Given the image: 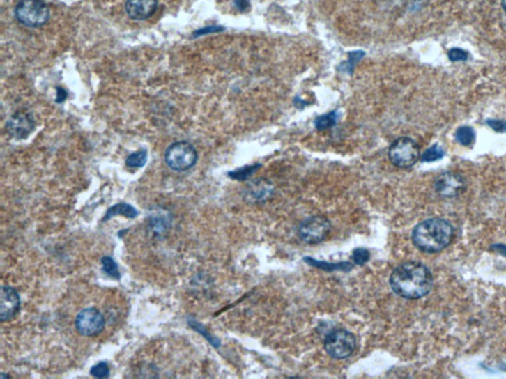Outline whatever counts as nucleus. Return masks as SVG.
Masks as SVG:
<instances>
[{
    "mask_svg": "<svg viewBox=\"0 0 506 379\" xmlns=\"http://www.w3.org/2000/svg\"><path fill=\"white\" fill-rule=\"evenodd\" d=\"M306 261L312 266L320 268V269L325 270V271H335V270H342L344 271L345 269L351 270L352 265L350 263H339V264H328L325 262H319L314 259H309L306 258Z\"/></svg>",
    "mask_w": 506,
    "mask_h": 379,
    "instance_id": "nucleus-19",
    "label": "nucleus"
},
{
    "mask_svg": "<svg viewBox=\"0 0 506 379\" xmlns=\"http://www.w3.org/2000/svg\"><path fill=\"white\" fill-rule=\"evenodd\" d=\"M443 156V148L438 144H434V146H430L429 148L424 151L422 156V161L423 162H434V161L441 160Z\"/></svg>",
    "mask_w": 506,
    "mask_h": 379,
    "instance_id": "nucleus-21",
    "label": "nucleus"
},
{
    "mask_svg": "<svg viewBox=\"0 0 506 379\" xmlns=\"http://www.w3.org/2000/svg\"><path fill=\"white\" fill-rule=\"evenodd\" d=\"M6 129L14 139H26L35 129V120L30 113L19 111L7 121Z\"/></svg>",
    "mask_w": 506,
    "mask_h": 379,
    "instance_id": "nucleus-10",
    "label": "nucleus"
},
{
    "mask_svg": "<svg viewBox=\"0 0 506 379\" xmlns=\"http://www.w3.org/2000/svg\"><path fill=\"white\" fill-rule=\"evenodd\" d=\"M105 319L98 309L93 307L85 308L75 318V327L79 334L85 337H92L102 332Z\"/></svg>",
    "mask_w": 506,
    "mask_h": 379,
    "instance_id": "nucleus-9",
    "label": "nucleus"
},
{
    "mask_svg": "<svg viewBox=\"0 0 506 379\" xmlns=\"http://www.w3.org/2000/svg\"><path fill=\"white\" fill-rule=\"evenodd\" d=\"M148 162V151L145 149L130 154L126 160V165L130 168H141Z\"/></svg>",
    "mask_w": 506,
    "mask_h": 379,
    "instance_id": "nucleus-17",
    "label": "nucleus"
},
{
    "mask_svg": "<svg viewBox=\"0 0 506 379\" xmlns=\"http://www.w3.org/2000/svg\"><path fill=\"white\" fill-rule=\"evenodd\" d=\"M91 373L94 378H108L110 369L106 362H101L91 367Z\"/></svg>",
    "mask_w": 506,
    "mask_h": 379,
    "instance_id": "nucleus-23",
    "label": "nucleus"
},
{
    "mask_svg": "<svg viewBox=\"0 0 506 379\" xmlns=\"http://www.w3.org/2000/svg\"><path fill=\"white\" fill-rule=\"evenodd\" d=\"M493 248L498 249V251H500V253H503V254L506 255V246H505V245H496V246H493Z\"/></svg>",
    "mask_w": 506,
    "mask_h": 379,
    "instance_id": "nucleus-31",
    "label": "nucleus"
},
{
    "mask_svg": "<svg viewBox=\"0 0 506 379\" xmlns=\"http://www.w3.org/2000/svg\"><path fill=\"white\" fill-rule=\"evenodd\" d=\"M392 290L408 300L427 295L434 286V277L422 263L406 262L394 269L390 278Z\"/></svg>",
    "mask_w": 506,
    "mask_h": 379,
    "instance_id": "nucleus-1",
    "label": "nucleus"
},
{
    "mask_svg": "<svg viewBox=\"0 0 506 379\" xmlns=\"http://www.w3.org/2000/svg\"><path fill=\"white\" fill-rule=\"evenodd\" d=\"M67 97L68 94L67 92H66V90L59 87L58 95H56V102H58V103H61V102H63L66 99H67Z\"/></svg>",
    "mask_w": 506,
    "mask_h": 379,
    "instance_id": "nucleus-30",
    "label": "nucleus"
},
{
    "mask_svg": "<svg viewBox=\"0 0 506 379\" xmlns=\"http://www.w3.org/2000/svg\"><path fill=\"white\" fill-rule=\"evenodd\" d=\"M117 215H123V217H129V219H135V217H138V210L134 207H132L131 205H129V203H117V205L109 208L105 217H104L103 222H107L108 219L117 217Z\"/></svg>",
    "mask_w": 506,
    "mask_h": 379,
    "instance_id": "nucleus-13",
    "label": "nucleus"
},
{
    "mask_svg": "<svg viewBox=\"0 0 506 379\" xmlns=\"http://www.w3.org/2000/svg\"><path fill=\"white\" fill-rule=\"evenodd\" d=\"M338 118V113L337 111H332V112L325 114V115L321 116V117L316 118L314 120V127L318 130H326L332 129L337 125Z\"/></svg>",
    "mask_w": 506,
    "mask_h": 379,
    "instance_id": "nucleus-15",
    "label": "nucleus"
},
{
    "mask_svg": "<svg viewBox=\"0 0 506 379\" xmlns=\"http://www.w3.org/2000/svg\"><path fill=\"white\" fill-rule=\"evenodd\" d=\"M389 158L397 167L406 169L420 160V146L410 137H399L390 146Z\"/></svg>",
    "mask_w": 506,
    "mask_h": 379,
    "instance_id": "nucleus-5",
    "label": "nucleus"
},
{
    "mask_svg": "<svg viewBox=\"0 0 506 379\" xmlns=\"http://www.w3.org/2000/svg\"><path fill=\"white\" fill-rule=\"evenodd\" d=\"M435 191L443 198H455L462 195L467 189V182L457 172L441 173L434 182Z\"/></svg>",
    "mask_w": 506,
    "mask_h": 379,
    "instance_id": "nucleus-8",
    "label": "nucleus"
},
{
    "mask_svg": "<svg viewBox=\"0 0 506 379\" xmlns=\"http://www.w3.org/2000/svg\"><path fill=\"white\" fill-rule=\"evenodd\" d=\"M21 300L17 291L11 286H2L0 291V321L13 319L20 310Z\"/></svg>",
    "mask_w": 506,
    "mask_h": 379,
    "instance_id": "nucleus-11",
    "label": "nucleus"
},
{
    "mask_svg": "<svg viewBox=\"0 0 506 379\" xmlns=\"http://www.w3.org/2000/svg\"><path fill=\"white\" fill-rule=\"evenodd\" d=\"M272 194V186L266 181H256L250 185L248 195L255 200H266Z\"/></svg>",
    "mask_w": 506,
    "mask_h": 379,
    "instance_id": "nucleus-14",
    "label": "nucleus"
},
{
    "mask_svg": "<svg viewBox=\"0 0 506 379\" xmlns=\"http://www.w3.org/2000/svg\"><path fill=\"white\" fill-rule=\"evenodd\" d=\"M165 162L174 171H187L196 164L197 151L192 144L187 141H177L165 151Z\"/></svg>",
    "mask_w": 506,
    "mask_h": 379,
    "instance_id": "nucleus-4",
    "label": "nucleus"
},
{
    "mask_svg": "<svg viewBox=\"0 0 506 379\" xmlns=\"http://www.w3.org/2000/svg\"><path fill=\"white\" fill-rule=\"evenodd\" d=\"M259 164L245 166V167L240 168V169L236 170V171L229 172V176L231 179L243 181V180H247L248 177L252 176L253 173L259 170Z\"/></svg>",
    "mask_w": 506,
    "mask_h": 379,
    "instance_id": "nucleus-20",
    "label": "nucleus"
},
{
    "mask_svg": "<svg viewBox=\"0 0 506 379\" xmlns=\"http://www.w3.org/2000/svg\"><path fill=\"white\" fill-rule=\"evenodd\" d=\"M158 0H127L126 12L133 20H146L157 11Z\"/></svg>",
    "mask_w": 506,
    "mask_h": 379,
    "instance_id": "nucleus-12",
    "label": "nucleus"
},
{
    "mask_svg": "<svg viewBox=\"0 0 506 379\" xmlns=\"http://www.w3.org/2000/svg\"><path fill=\"white\" fill-rule=\"evenodd\" d=\"M352 258H353V261L355 264L363 266V265L366 264L369 259H370V253H369V251L366 250V249L358 248L356 249V250H354L353 257Z\"/></svg>",
    "mask_w": 506,
    "mask_h": 379,
    "instance_id": "nucleus-25",
    "label": "nucleus"
},
{
    "mask_svg": "<svg viewBox=\"0 0 506 379\" xmlns=\"http://www.w3.org/2000/svg\"><path fill=\"white\" fill-rule=\"evenodd\" d=\"M469 53L465 49H459V47H454L448 52V58L453 63H458V61H467L469 59Z\"/></svg>",
    "mask_w": 506,
    "mask_h": 379,
    "instance_id": "nucleus-24",
    "label": "nucleus"
},
{
    "mask_svg": "<svg viewBox=\"0 0 506 379\" xmlns=\"http://www.w3.org/2000/svg\"><path fill=\"white\" fill-rule=\"evenodd\" d=\"M486 125L493 130H496V132H506L505 121L488 120L486 121Z\"/></svg>",
    "mask_w": 506,
    "mask_h": 379,
    "instance_id": "nucleus-27",
    "label": "nucleus"
},
{
    "mask_svg": "<svg viewBox=\"0 0 506 379\" xmlns=\"http://www.w3.org/2000/svg\"><path fill=\"white\" fill-rule=\"evenodd\" d=\"M101 263H102L103 271L105 272L108 276L112 277V278L116 279H120L121 274L119 269H118V265L116 264L113 258L109 257V256H105V257H103L102 259H101Z\"/></svg>",
    "mask_w": 506,
    "mask_h": 379,
    "instance_id": "nucleus-22",
    "label": "nucleus"
},
{
    "mask_svg": "<svg viewBox=\"0 0 506 379\" xmlns=\"http://www.w3.org/2000/svg\"><path fill=\"white\" fill-rule=\"evenodd\" d=\"M452 225L443 219H429L416 225L413 232V244L427 253H437L452 241Z\"/></svg>",
    "mask_w": 506,
    "mask_h": 379,
    "instance_id": "nucleus-2",
    "label": "nucleus"
},
{
    "mask_svg": "<svg viewBox=\"0 0 506 379\" xmlns=\"http://www.w3.org/2000/svg\"><path fill=\"white\" fill-rule=\"evenodd\" d=\"M455 137L459 144L464 146H469L470 144H474L475 139H476V134H475L473 127L464 125V127H460L456 130Z\"/></svg>",
    "mask_w": 506,
    "mask_h": 379,
    "instance_id": "nucleus-16",
    "label": "nucleus"
},
{
    "mask_svg": "<svg viewBox=\"0 0 506 379\" xmlns=\"http://www.w3.org/2000/svg\"><path fill=\"white\" fill-rule=\"evenodd\" d=\"M18 22L29 28H40L48 22L49 9L42 0H20L15 7Z\"/></svg>",
    "mask_w": 506,
    "mask_h": 379,
    "instance_id": "nucleus-3",
    "label": "nucleus"
},
{
    "mask_svg": "<svg viewBox=\"0 0 506 379\" xmlns=\"http://www.w3.org/2000/svg\"><path fill=\"white\" fill-rule=\"evenodd\" d=\"M325 349L333 359H347L356 349V339L349 331L337 329L326 336Z\"/></svg>",
    "mask_w": 506,
    "mask_h": 379,
    "instance_id": "nucleus-6",
    "label": "nucleus"
},
{
    "mask_svg": "<svg viewBox=\"0 0 506 379\" xmlns=\"http://www.w3.org/2000/svg\"><path fill=\"white\" fill-rule=\"evenodd\" d=\"M424 1L425 0H408V3L411 9L417 10V9H420L422 6Z\"/></svg>",
    "mask_w": 506,
    "mask_h": 379,
    "instance_id": "nucleus-29",
    "label": "nucleus"
},
{
    "mask_svg": "<svg viewBox=\"0 0 506 379\" xmlns=\"http://www.w3.org/2000/svg\"><path fill=\"white\" fill-rule=\"evenodd\" d=\"M330 220L323 215H314L302 222L299 235L302 241L309 244L320 243L330 231Z\"/></svg>",
    "mask_w": 506,
    "mask_h": 379,
    "instance_id": "nucleus-7",
    "label": "nucleus"
},
{
    "mask_svg": "<svg viewBox=\"0 0 506 379\" xmlns=\"http://www.w3.org/2000/svg\"><path fill=\"white\" fill-rule=\"evenodd\" d=\"M235 6H236V8L241 12L248 10L250 7L248 0H235Z\"/></svg>",
    "mask_w": 506,
    "mask_h": 379,
    "instance_id": "nucleus-28",
    "label": "nucleus"
},
{
    "mask_svg": "<svg viewBox=\"0 0 506 379\" xmlns=\"http://www.w3.org/2000/svg\"><path fill=\"white\" fill-rule=\"evenodd\" d=\"M224 30V28L222 27V26H211V27H206L203 28V29L196 31V32H194L193 37L197 38L200 37V36L213 34V33H219Z\"/></svg>",
    "mask_w": 506,
    "mask_h": 379,
    "instance_id": "nucleus-26",
    "label": "nucleus"
},
{
    "mask_svg": "<svg viewBox=\"0 0 506 379\" xmlns=\"http://www.w3.org/2000/svg\"><path fill=\"white\" fill-rule=\"evenodd\" d=\"M501 6H503V8L506 12V0H501Z\"/></svg>",
    "mask_w": 506,
    "mask_h": 379,
    "instance_id": "nucleus-32",
    "label": "nucleus"
},
{
    "mask_svg": "<svg viewBox=\"0 0 506 379\" xmlns=\"http://www.w3.org/2000/svg\"><path fill=\"white\" fill-rule=\"evenodd\" d=\"M364 56H365V53H364L363 51L352 52V53L349 54V58L347 59V61L342 63L338 68H339L340 70L349 73V75H352L354 68H355L357 63H358L359 61L364 58Z\"/></svg>",
    "mask_w": 506,
    "mask_h": 379,
    "instance_id": "nucleus-18",
    "label": "nucleus"
}]
</instances>
